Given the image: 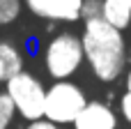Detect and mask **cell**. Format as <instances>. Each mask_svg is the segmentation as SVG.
I'll use <instances>...</instances> for the list:
<instances>
[{"label": "cell", "instance_id": "4", "mask_svg": "<svg viewBox=\"0 0 131 129\" xmlns=\"http://www.w3.org/2000/svg\"><path fill=\"white\" fill-rule=\"evenodd\" d=\"M5 92L16 106V115H21L28 122L41 120L44 118V106H46V85L32 74V72H21L12 76L5 83Z\"/></svg>", "mask_w": 131, "mask_h": 129}, {"label": "cell", "instance_id": "1", "mask_svg": "<svg viewBox=\"0 0 131 129\" xmlns=\"http://www.w3.org/2000/svg\"><path fill=\"white\" fill-rule=\"evenodd\" d=\"M81 42H83L85 62L90 65V72L94 74V78L111 83L124 74L127 42L122 37V30L106 23L104 16L83 21Z\"/></svg>", "mask_w": 131, "mask_h": 129}, {"label": "cell", "instance_id": "3", "mask_svg": "<svg viewBox=\"0 0 131 129\" xmlns=\"http://www.w3.org/2000/svg\"><path fill=\"white\" fill-rule=\"evenodd\" d=\"M88 97L81 85L74 81H55L51 88H46V106H44V120L64 127L74 125L78 113L85 108Z\"/></svg>", "mask_w": 131, "mask_h": 129}, {"label": "cell", "instance_id": "9", "mask_svg": "<svg viewBox=\"0 0 131 129\" xmlns=\"http://www.w3.org/2000/svg\"><path fill=\"white\" fill-rule=\"evenodd\" d=\"M23 12V0H0V28L12 25Z\"/></svg>", "mask_w": 131, "mask_h": 129}, {"label": "cell", "instance_id": "15", "mask_svg": "<svg viewBox=\"0 0 131 129\" xmlns=\"http://www.w3.org/2000/svg\"><path fill=\"white\" fill-rule=\"evenodd\" d=\"M122 2H127V5H129V7H131V0H122Z\"/></svg>", "mask_w": 131, "mask_h": 129}, {"label": "cell", "instance_id": "5", "mask_svg": "<svg viewBox=\"0 0 131 129\" xmlns=\"http://www.w3.org/2000/svg\"><path fill=\"white\" fill-rule=\"evenodd\" d=\"M85 0H23L25 9L44 21L51 23H74L81 18Z\"/></svg>", "mask_w": 131, "mask_h": 129}, {"label": "cell", "instance_id": "7", "mask_svg": "<svg viewBox=\"0 0 131 129\" xmlns=\"http://www.w3.org/2000/svg\"><path fill=\"white\" fill-rule=\"evenodd\" d=\"M21 72H23V51L9 39H0V81L7 83L12 76Z\"/></svg>", "mask_w": 131, "mask_h": 129}, {"label": "cell", "instance_id": "14", "mask_svg": "<svg viewBox=\"0 0 131 129\" xmlns=\"http://www.w3.org/2000/svg\"><path fill=\"white\" fill-rule=\"evenodd\" d=\"M124 85H127V90H124V92H129V95H131V69L127 72V81H124Z\"/></svg>", "mask_w": 131, "mask_h": 129}, {"label": "cell", "instance_id": "6", "mask_svg": "<svg viewBox=\"0 0 131 129\" xmlns=\"http://www.w3.org/2000/svg\"><path fill=\"white\" fill-rule=\"evenodd\" d=\"M74 129H117V115L106 102L92 99L74 120Z\"/></svg>", "mask_w": 131, "mask_h": 129}, {"label": "cell", "instance_id": "2", "mask_svg": "<svg viewBox=\"0 0 131 129\" xmlns=\"http://www.w3.org/2000/svg\"><path fill=\"white\" fill-rule=\"evenodd\" d=\"M44 69L53 81H69L85 62L83 42L76 32L62 30L53 35L44 46Z\"/></svg>", "mask_w": 131, "mask_h": 129}, {"label": "cell", "instance_id": "10", "mask_svg": "<svg viewBox=\"0 0 131 129\" xmlns=\"http://www.w3.org/2000/svg\"><path fill=\"white\" fill-rule=\"evenodd\" d=\"M16 118V106L7 92H0V129H9Z\"/></svg>", "mask_w": 131, "mask_h": 129}, {"label": "cell", "instance_id": "11", "mask_svg": "<svg viewBox=\"0 0 131 129\" xmlns=\"http://www.w3.org/2000/svg\"><path fill=\"white\" fill-rule=\"evenodd\" d=\"M101 12H104V0H85L81 9V21L101 18Z\"/></svg>", "mask_w": 131, "mask_h": 129}, {"label": "cell", "instance_id": "12", "mask_svg": "<svg viewBox=\"0 0 131 129\" xmlns=\"http://www.w3.org/2000/svg\"><path fill=\"white\" fill-rule=\"evenodd\" d=\"M120 113H122V118L131 125V95L129 92H124L122 99H120Z\"/></svg>", "mask_w": 131, "mask_h": 129}, {"label": "cell", "instance_id": "8", "mask_svg": "<svg viewBox=\"0 0 131 129\" xmlns=\"http://www.w3.org/2000/svg\"><path fill=\"white\" fill-rule=\"evenodd\" d=\"M104 21L111 23L117 30H124L131 25V7L122 0H104Z\"/></svg>", "mask_w": 131, "mask_h": 129}, {"label": "cell", "instance_id": "16", "mask_svg": "<svg viewBox=\"0 0 131 129\" xmlns=\"http://www.w3.org/2000/svg\"><path fill=\"white\" fill-rule=\"evenodd\" d=\"M0 85H2V81H0Z\"/></svg>", "mask_w": 131, "mask_h": 129}, {"label": "cell", "instance_id": "13", "mask_svg": "<svg viewBox=\"0 0 131 129\" xmlns=\"http://www.w3.org/2000/svg\"><path fill=\"white\" fill-rule=\"evenodd\" d=\"M23 129H64V127H58V125H53V122H48V120H35V122H28Z\"/></svg>", "mask_w": 131, "mask_h": 129}]
</instances>
